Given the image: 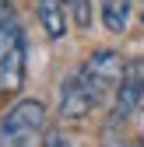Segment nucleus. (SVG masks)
I'll use <instances>...</instances> for the list:
<instances>
[{"label":"nucleus","mask_w":144,"mask_h":147,"mask_svg":"<svg viewBox=\"0 0 144 147\" xmlns=\"http://www.w3.org/2000/svg\"><path fill=\"white\" fill-rule=\"evenodd\" d=\"M102 25L113 35L127 32V25H130V0H102Z\"/></svg>","instance_id":"obj_7"},{"label":"nucleus","mask_w":144,"mask_h":147,"mask_svg":"<svg viewBox=\"0 0 144 147\" xmlns=\"http://www.w3.org/2000/svg\"><path fill=\"white\" fill-rule=\"evenodd\" d=\"M63 4L77 28H92V0H63Z\"/></svg>","instance_id":"obj_8"},{"label":"nucleus","mask_w":144,"mask_h":147,"mask_svg":"<svg viewBox=\"0 0 144 147\" xmlns=\"http://www.w3.org/2000/svg\"><path fill=\"white\" fill-rule=\"evenodd\" d=\"M46 147H70V144H67L60 133H49V137H46Z\"/></svg>","instance_id":"obj_9"},{"label":"nucleus","mask_w":144,"mask_h":147,"mask_svg":"<svg viewBox=\"0 0 144 147\" xmlns=\"http://www.w3.org/2000/svg\"><path fill=\"white\" fill-rule=\"evenodd\" d=\"M25 63L28 46L18 18H0V98H14L25 88Z\"/></svg>","instance_id":"obj_2"},{"label":"nucleus","mask_w":144,"mask_h":147,"mask_svg":"<svg viewBox=\"0 0 144 147\" xmlns=\"http://www.w3.org/2000/svg\"><path fill=\"white\" fill-rule=\"evenodd\" d=\"M14 14V4H11V0H0V18H11Z\"/></svg>","instance_id":"obj_10"},{"label":"nucleus","mask_w":144,"mask_h":147,"mask_svg":"<svg viewBox=\"0 0 144 147\" xmlns=\"http://www.w3.org/2000/svg\"><path fill=\"white\" fill-rule=\"evenodd\" d=\"M123 70H127V63H123V56L116 49H95L77 67V74H81V81H84V88H88V95H92L95 105H105L116 95Z\"/></svg>","instance_id":"obj_3"},{"label":"nucleus","mask_w":144,"mask_h":147,"mask_svg":"<svg viewBox=\"0 0 144 147\" xmlns=\"http://www.w3.org/2000/svg\"><path fill=\"white\" fill-rule=\"evenodd\" d=\"M35 14H39V25L46 32V39H63L67 35V4L63 0H35Z\"/></svg>","instance_id":"obj_6"},{"label":"nucleus","mask_w":144,"mask_h":147,"mask_svg":"<svg viewBox=\"0 0 144 147\" xmlns=\"http://www.w3.org/2000/svg\"><path fill=\"white\" fill-rule=\"evenodd\" d=\"M141 98H144V56L130 60L127 70H123V77H120V88L113 95V123L130 119L137 112Z\"/></svg>","instance_id":"obj_4"},{"label":"nucleus","mask_w":144,"mask_h":147,"mask_svg":"<svg viewBox=\"0 0 144 147\" xmlns=\"http://www.w3.org/2000/svg\"><path fill=\"white\" fill-rule=\"evenodd\" d=\"M137 147H144V140H141V144H137Z\"/></svg>","instance_id":"obj_11"},{"label":"nucleus","mask_w":144,"mask_h":147,"mask_svg":"<svg viewBox=\"0 0 144 147\" xmlns=\"http://www.w3.org/2000/svg\"><path fill=\"white\" fill-rule=\"evenodd\" d=\"M92 109H95V102H92V95H88L81 74L77 70L67 74L63 84H60V116L63 119H84Z\"/></svg>","instance_id":"obj_5"},{"label":"nucleus","mask_w":144,"mask_h":147,"mask_svg":"<svg viewBox=\"0 0 144 147\" xmlns=\"http://www.w3.org/2000/svg\"><path fill=\"white\" fill-rule=\"evenodd\" d=\"M46 133V105L39 98H18L0 116V147H39Z\"/></svg>","instance_id":"obj_1"},{"label":"nucleus","mask_w":144,"mask_h":147,"mask_svg":"<svg viewBox=\"0 0 144 147\" xmlns=\"http://www.w3.org/2000/svg\"><path fill=\"white\" fill-rule=\"evenodd\" d=\"M141 21H144V14H141Z\"/></svg>","instance_id":"obj_12"}]
</instances>
